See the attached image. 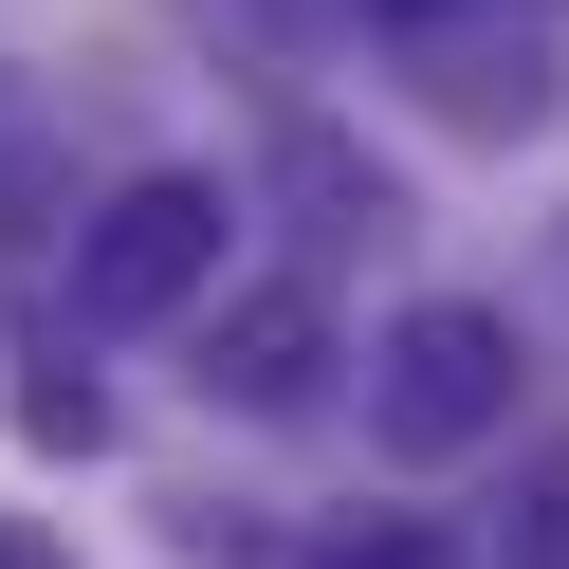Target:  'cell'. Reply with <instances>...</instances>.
Returning a JSON list of instances; mask_svg holds the SVG:
<instances>
[{
	"label": "cell",
	"mask_w": 569,
	"mask_h": 569,
	"mask_svg": "<svg viewBox=\"0 0 569 569\" xmlns=\"http://www.w3.org/2000/svg\"><path fill=\"white\" fill-rule=\"evenodd\" d=\"M276 184L312 202V239H386V166L349 129H276Z\"/></svg>",
	"instance_id": "cell-4"
},
{
	"label": "cell",
	"mask_w": 569,
	"mask_h": 569,
	"mask_svg": "<svg viewBox=\"0 0 569 569\" xmlns=\"http://www.w3.org/2000/svg\"><path fill=\"white\" fill-rule=\"evenodd\" d=\"M496 569H569V441H532V478H515V532H496Z\"/></svg>",
	"instance_id": "cell-5"
},
{
	"label": "cell",
	"mask_w": 569,
	"mask_h": 569,
	"mask_svg": "<svg viewBox=\"0 0 569 569\" xmlns=\"http://www.w3.org/2000/svg\"><path fill=\"white\" fill-rule=\"evenodd\" d=\"M202 386H221V405H312V386H331V312H312L295 276L221 295L202 312Z\"/></svg>",
	"instance_id": "cell-3"
},
{
	"label": "cell",
	"mask_w": 569,
	"mask_h": 569,
	"mask_svg": "<svg viewBox=\"0 0 569 569\" xmlns=\"http://www.w3.org/2000/svg\"><path fill=\"white\" fill-rule=\"evenodd\" d=\"M0 569H74V551H56V532H0Z\"/></svg>",
	"instance_id": "cell-8"
},
{
	"label": "cell",
	"mask_w": 569,
	"mask_h": 569,
	"mask_svg": "<svg viewBox=\"0 0 569 569\" xmlns=\"http://www.w3.org/2000/svg\"><path fill=\"white\" fill-rule=\"evenodd\" d=\"M496 422H515V331H496L478 295L386 312V349H368V441H386V459H478Z\"/></svg>",
	"instance_id": "cell-1"
},
{
	"label": "cell",
	"mask_w": 569,
	"mask_h": 569,
	"mask_svg": "<svg viewBox=\"0 0 569 569\" xmlns=\"http://www.w3.org/2000/svg\"><path fill=\"white\" fill-rule=\"evenodd\" d=\"M184 295H221V184L148 166V184L92 202V239H74V312H92V331H166Z\"/></svg>",
	"instance_id": "cell-2"
},
{
	"label": "cell",
	"mask_w": 569,
	"mask_h": 569,
	"mask_svg": "<svg viewBox=\"0 0 569 569\" xmlns=\"http://www.w3.org/2000/svg\"><path fill=\"white\" fill-rule=\"evenodd\" d=\"M19 422H38L56 459H92V441H111V386H92V368H56V386H38V405H19Z\"/></svg>",
	"instance_id": "cell-6"
},
{
	"label": "cell",
	"mask_w": 569,
	"mask_h": 569,
	"mask_svg": "<svg viewBox=\"0 0 569 569\" xmlns=\"http://www.w3.org/2000/svg\"><path fill=\"white\" fill-rule=\"evenodd\" d=\"M331 569H459V551H441L422 515H368V532H331Z\"/></svg>",
	"instance_id": "cell-7"
}]
</instances>
